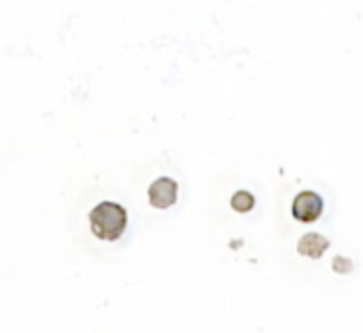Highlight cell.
<instances>
[{"instance_id": "277c9868", "label": "cell", "mask_w": 363, "mask_h": 333, "mask_svg": "<svg viewBox=\"0 0 363 333\" xmlns=\"http://www.w3.org/2000/svg\"><path fill=\"white\" fill-rule=\"evenodd\" d=\"M328 249H330V240L319 236V234H306L298 242V253L306 255V257H313V259H319Z\"/></svg>"}, {"instance_id": "3957f363", "label": "cell", "mask_w": 363, "mask_h": 333, "mask_svg": "<svg viewBox=\"0 0 363 333\" xmlns=\"http://www.w3.org/2000/svg\"><path fill=\"white\" fill-rule=\"evenodd\" d=\"M177 191H179L177 181L162 176L153 181V185L149 187V202L155 208H170L177 202Z\"/></svg>"}, {"instance_id": "5b68a950", "label": "cell", "mask_w": 363, "mask_h": 333, "mask_svg": "<svg viewBox=\"0 0 363 333\" xmlns=\"http://www.w3.org/2000/svg\"><path fill=\"white\" fill-rule=\"evenodd\" d=\"M253 204H255V200L249 191H236L232 198V208L238 213H249L253 208Z\"/></svg>"}, {"instance_id": "6da1fadb", "label": "cell", "mask_w": 363, "mask_h": 333, "mask_svg": "<svg viewBox=\"0 0 363 333\" xmlns=\"http://www.w3.org/2000/svg\"><path fill=\"white\" fill-rule=\"evenodd\" d=\"M128 225V213L115 202H102L89 213L91 234L100 240H119Z\"/></svg>"}, {"instance_id": "7a4b0ae2", "label": "cell", "mask_w": 363, "mask_h": 333, "mask_svg": "<svg viewBox=\"0 0 363 333\" xmlns=\"http://www.w3.org/2000/svg\"><path fill=\"white\" fill-rule=\"evenodd\" d=\"M291 213L302 223H315L323 213V200L315 191H300L294 200Z\"/></svg>"}]
</instances>
